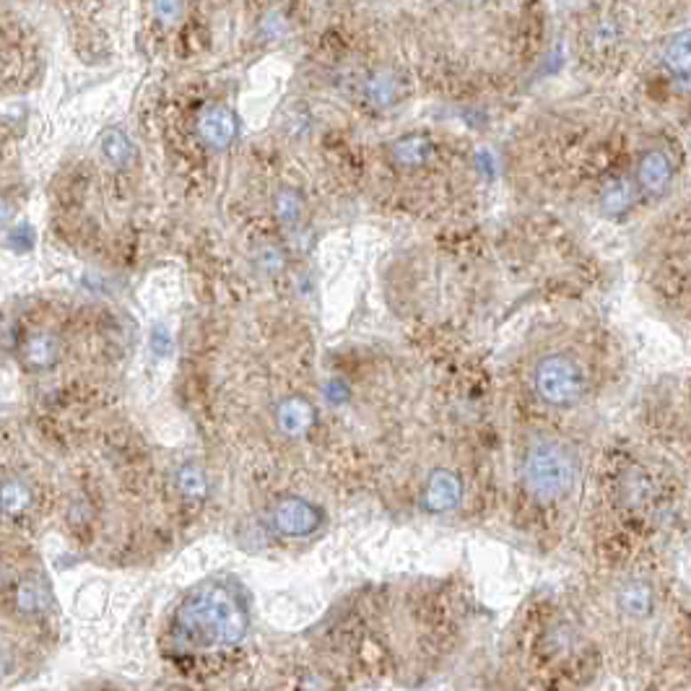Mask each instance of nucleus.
<instances>
[{
    "mask_svg": "<svg viewBox=\"0 0 691 691\" xmlns=\"http://www.w3.org/2000/svg\"><path fill=\"white\" fill-rule=\"evenodd\" d=\"M247 623V608L237 590L224 583H203L177 606L170 642L185 655L218 653L242 642Z\"/></svg>",
    "mask_w": 691,
    "mask_h": 691,
    "instance_id": "1",
    "label": "nucleus"
},
{
    "mask_svg": "<svg viewBox=\"0 0 691 691\" xmlns=\"http://www.w3.org/2000/svg\"><path fill=\"white\" fill-rule=\"evenodd\" d=\"M522 479L536 499H561L577 481V457L572 449L556 440H538L525 455Z\"/></svg>",
    "mask_w": 691,
    "mask_h": 691,
    "instance_id": "2",
    "label": "nucleus"
},
{
    "mask_svg": "<svg viewBox=\"0 0 691 691\" xmlns=\"http://www.w3.org/2000/svg\"><path fill=\"white\" fill-rule=\"evenodd\" d=\"M533 387L538 398L552 409H572L583 401L588 390V375L583 364L569 353H549L538 361L533 372Z\"/></svg>",
    "mask_w": 691,
    "mask_h": 691,
    "instance_id": "3",
    "label": "nucleus"
},
{
    "mask_svg": "<svg viewBox=\"0 0 691 691\" xmlns=\"http://www.w3.org/2000/svg\"><path fill=\"white\" fill-rule=\"evenodd\" d=\"M271 522L281 536L286 538H305L312 536L320 522H322V512L310 504L307 499L299 496H283L281 502H276L274 512H271Z\"/></svg>",
    "mask_w": 691,
    "mask_h": 691,
    "instance_id": "4",
    "label": "nucleus"
},
{
    "mask_svg": "<svg viewBox=\"0 0 691 691\" xmlns=\"http://www.w3.org/2000/svg\"><path fill=\"white\" fill-rule=\"evenodd\" d=\"M460 496H463V484L455 473L449 471H437L429 476V481L424 486V494H421V504L426 512H449L460 504Z\"/></svg>",
    "mask_w": 691,
    "mask_h": 691,
    "instance_id": "5",
    "label": "nucleus"
},
{
    "mask_svg": "<svg viewBox=\"0 0 691 691\" xmlns=\"http://www.w3.org/2000/svg\"><path fill=\"white\" fill-rule=\"evenodd\" d=\"M663 66L671 73L673 83L691 94V29H681L668 39L663 50Z\"/></svg>",
    "mask_w": 691,
    "mask_h": 691,
    "instance_id": "6",
    "label": "nucleus"
},
{
    "mask_svg": "<svg viewBox=\"0 0 691 691\" xmlns=\"http://www.w3.org/2000/svg\"><path fill=\"white\" fill-rule=\"evenodd\" d=\"M198 133L213 148H226L237 139V117L226 107H206L198 117Z\"/></svg>",
    "mask_w": 691,
    "mask_h": 691,
    "instance_id": "7",
    "label": "nucleus"
},
{
    "mask_svg": "<svg viewBox=\"0 0 691 691\" xmlns=\"http://www.w3.org/2000/svg\"><path fill=\"white\" fill-rule=\"evenodd\" d=\"M673 177V162L668 156V151L663 148H650L642 154L639 167H637V182L642 187V193L647 195H660Z\"/></svg>",
    "mask_w": 691,
    "mask_h": 691,
    "instance_id": "8",
    "label": "nucleus"
},
{
    "mask_svg": "<svg viewBox=\"0 0 691 691\" xmlns=\"http://www.w3.org/2000/svg\"><path fill=\"white\" fill-rule=\"evenodd\" d=\"M52 606V595L44 583H39L36 577H27L21 583H16L13 590V608L21 616H42L47 614Z\"/></svg>",
    "mask_w": 691,
    "mask_h": 691,
    "instance_id": "9",
    "label": "nucleus"
},
{
    "mask_svg": "<svg viewBox=\"0 0 691 691\" xmlns=\"http://www.w3.org/2000/svg\"><path fill=\"white\" fill-rule=\"evenodd\" d=\"M276 421L278 429H281L286 437H305L312 429V424H314V411H312V406L305 398L294 395V398H289V401L281 403Z\"/></svg>",
    "mask_w": 691,
    "mask_h": 691,
    "instance_id": "10",
    "label": "nucleus"
},
{
    "mask_svg": "<svg viewBox=\"0 0 691 691\" xmlns=\"http://www.w3.org/2000/svg\"><path fill=\"white\" fill-rule=\"evenodd\" d=\"M24 361L29 369H50L58 361V341L50 333H35L24 344Z\"/></svg>",
    "mask_w": 691,
    "mask_h": 691,
    "instance_id": "11",
    "label": "nucleus"
},
{
    "mask_svg": "<svg viewBox=\"0 0 691 691\" xmlns=\"http://www.w3.org/2000/svg\"><path fill=\"white\" fill-rule=\"evenodd\" d=\"M174 484L179 488V494L187 496V499H206L208 479L206 473L201 468H195V465L179 468L177 476H174Z\"/></svg>",
    "mask_w": 691,
    "mask_h": 691,
    "instance_id": "12",
    "label": "nucleus"
},
{
    "mask_svg": "<svg viewBox=\"0 0 691 691\" xmlns=\"http://www.w3.org/2000/svg\"><path fill=\"white\" fill-rule=\"evenodd\" d=\"M367 97L372 99L375 104H393L398 97H401V81L390 73V70H382L377 73L372 81H369V86H367Z\"/></svg>",
    "mask_w": 691,
    "mask_h": 691,
    "instance_id": "13",
    "label": "nucleus"
},
{
    "mask_svg": "<svg viewBox=\"0 0 691 691\" xmlns=\"http://www.w3.org/2000/svg\"><path fill=\"white\" fill-rule=\"evenodd\" d=\"M32 504V491L19 479H5L3 484V510L5 515H21Z\"/></svg>",
    "mask_w": 691,
    "mask_h": 691,
    "instance_id": "14",
    "label": "nucleus"
},
{
    "mask_svg": "<svg viewBox=\"0 0 691 691\" xmlns=\"http://www.w3.org/2000/svg\"><path fill=\"white\" fill-rule=\"evenodd\" d=\"M634 201V185L629 179H616L603 190V208L608 213H622Z\"/></svg>",
    "mask_w": 691,
    "mask_h": 691,
    "instance_id": "15",
    "label": "nucleus"
},
{
    "mask_svg": "<svg viewBox=\"0 0 691 691\" xmlns=\"http://www.w3.org/2000/svg\"><path fill=\"white\" fill-rule=\"evenodd\" d=\"M426 156H429V146H426L421 139L401 140L398 148H395V159H398L401 164H406V167H411V164H421Z\"/></svg>",
    "mask_w": 691,
    "mask_h": 691,
    "instance_id": "16",
    "label": "nucleus"
},
{
    "mask_svg": "<svg viewBox=\"0 0 691 691\" xmlns=\"http://www.w3.org/2000/svg\"><path fill=\"white\" fill-rule=\"evenodd\" d=\"M622 603L623 608H629L634 614H642L647 608V603H650V592H647L645 585H629V588L623 590Z\"/></svg>",
    "mask_w": 691,
    "mask_h": 691,
    "instance_id": "17",
    "label": "nucleus"
},
{
    "mask_svg": "<svg viewBox=\"0 0 691 691\" xmlns=\"http://www.w3.org/2000/svg\"><path fill=\"white\" fill-rule=\"evenodd\" d=\"M104 154H107L112 162L123 164V159H125V154H128V143H125V139H123L120 133H107V136H104Z\"/></svg>",
    "mask_w": 691,
    "mask_h": 691,
    "instance_id": "18",
    "label": "nucleus"
}]
</instances>
